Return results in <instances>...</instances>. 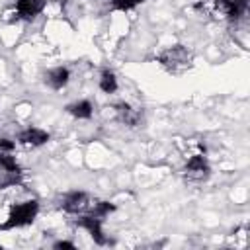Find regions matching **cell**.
Returning <instances> with one entry per match:
<instances>
[{"mask_svg":"<svg viewBox=\"0 0 250 250\" xmlns=\"http://www.w3.org/2000/svg\"><path fill=\"white\" fill-rule=\"evenodd\" d=\"M45 8V0H16V14L18 18L31 21L35 20Z\"/></svg>","mask_w":250,"mask_h":250,"instance_id":"obj_4","label":"cell"},{"mask_svg":"<svg viewBox=\"0 0 250 250\" xmlns=\"http://www.w3.org/2000/svg\"><path fill=\"white\" fill-rule=\"evenodd\" d=\"M55 248H57V250H61V248H70V250H74L76 246H74L72 242H66V240H59V242H55Z\"/></svg>","mask_w":250,"mask_h":250,"instance_id":"obj_17","label":"cell"},{"mask_svg":"<svg viewBox=\"0 0 250 250\" xmlns=\"http://www.w3.org/2000/svg\"><path fill=\"white\" fill-rule=\"evenodd\" d=\"M113 209H115V205H111L109 201H96V203L92 205V209H90V215H92V217L102 219V217L109 215Z\"/></svg>","mask_w":250,"mask_h":250,"instance_id":"obj_14","label":"cell"},{"mask_svg":"<svg viewBox=\"0 0 250 250\" xmlns=\"http://www.w3.org/2000/svg\"><path fill=\"white\" fill-rule=\"evenodd\" d=\"M100 88L105 92V94H113L117 90V78L111 70H104L102 76H100Z\"/></svg>","mask_w":250,"mask_h":250,"instance_id":"obj_12","label":"cell"},{"mask_svg":"<svg viewBox=\"0 0 250 250\" xmlns=\"http://www.w3.org/2000/svg\"><path fill=\"white\" fill-rule=\"evenodd\" d=\"M66 111L76 119H90L92 113H94V107L88 100H80V102H74V104L66 105Z\"/></svg>","mask_w":250,"mask_h":250,"instance_id":"obj_11","label":"cell"},{"mask_svg":"<svg viewBox=\"0 0 250 250\" xmlns=\"http://www.w3.org/2000/svg\"><path fill=\"white\" fill-rule=\"evenodd\" d=\"M88 207V193L84 191H70L62 197V209L68 213H80Z\"/></svg>","mask_w":250,"mask_h":250,"instance_id":"obj_8","label":"cell"},{"mask_svg":"<svg viewBox=\"0 0 250 250\" xmlns=\"http://www.w3.org/2000/svg\"><path fill=\"white\" fill-rule=\"evenodd\" d=\"M76 225H78V227H82V229H86V230H88V234L94 238V242H98V244H107V238L104 236V230H102V219L88 215V217L78 219V221H76Z\"/></svg>","mask_w":250,"mask_h":250,"instance_id":"obj_5","label":"cell"},{"mask_svg":"<svg viewBox=\"0 0 250 250\" xmlns=\"http://www.w3.org/2000/svg\"><path fill=\"white\" fill-rule=\"evenodd\" d=\"M141 2H145V0H111V6L115 10H131Z\"/></svg>","mask_w":250,"mask_h":250,"instance_id":"obj_15","label":"cell"},{"mask_svg":"<svg viewBox=\"0 0 250 250\" xmlns=\"http://www.w3.org/2000/svg\"><path fill=\"white\" fill-rule=\"evenodd\" d=\"M209 164L203 156H191L186 164V178L191 182H203L205 178H209Z\"/></svg>","mask_w":250,"mask_h":250,"instance_id":"obj_3","label":"cell"},{"mask_svg":"<svg viewBox=\"0 0 250 250\" xmlns=\"http://www.w3.org/2000/svg\"><path fill=\"white\" fill-rule=\"evenodd\" d=\"M18 141L25 146H41L49 141V133L37 127H27L18 135Z\"/></svg>","mask_w":250,"mask_h":250,"instance_id":"obj_6","label":"cell"},{"mask_svg":"<svg viewBox=\"0 0 250 250\" xmlns=\"http://www.w3.org/2000/svg\"><path fill=\"white\" fill-rule=\"evenodd\" d=\"M158 61H160V64H164L168 70L178 72V70H182V68L189 66L191 55L188 53V49H186V47H182V45H174V47H170V49L162 51V53L158 55Z\"/></svg>","mask_w":250,"mask_h":250,"instance_id":"obj_2","label":"cell"},{"mask_svg":"<svg viewBox=\"0 0 250 250\" xmlns=\"http://www.w3.org/2000/svg\"><path fill=\"white\" fill-rule=\"evenodd\" d=\"M0 170L10 174H20V166L14 160V156H10V152H0Z\"/></svg>","mask_w":250,"mask_h":250,"instance_id":"obj_13","label":"cell"},{"mask_svg":"<svg viewBox=\"0 0 250 250\" xmlns=\"http://www.w3.org/2000/svg\"><path fill=\"white\" fill-rule=\"evenodd\" d=\"M51 2H55V4H62V6H64V2H66V0H51Z\"/></svg>","mask_w":250,"mask_h":250,"instance_id":"obj_18","label":"cell"},{"mask_svg":"<svg viewBox=\"0 0 250 250\" xmlns=\"http://www.w3.org/2000/svg\"><path fill=\"white\" fill-rule=\"evenodd\" d=\"M14 143L10 139H0V152H12L14 150Z\"/></svg>","mask_w":250,"mask_h":250,"instance_id":"obj_16","label":"cell"},{"mask_svg":"<svg viewBox=\"0 0 250 250\" xmlns=\"http://www.w3.org/2000/svg\"><path fill=\"white\" fill-rule=\"evenodd\" d=\"M113 107H115L117 117H119V121H121L123 125H127V127H137V125L141 123V111L135 109V107H131L129 104L119 102V104H115Z\"/></svg>","mask_w":250,"mask_h":250,"instance_id":"obj_10","label":"cell"},{"mask_svg":"<svg viewBox=\"0 0 250 250\" xmlns=\"http://www.w3.org/2000/svg\"><path fill=\"white\" fill-rule=\"evenodd\" d=\"M68 80H70V70L64 68V66H55V68H51V70L45 72V82L53 90L64 88L68 84Z\"/></svg>","mask_w":250,"mask_h":250,"instance_id":"obj_7","label":"cell"},{"mask_svg":"<svg viewBox=\"0 0 250 250\" xmlns=\"http://www.w3.org/2000/svg\"><path fill=\"white\" fill-rule=\"evenodd\" d=\"M39 211V203L35 199H29V201H23V203H18L10 209V215H8V221L2 225V229H16V227H25V225H31L35 215Z\"/></svg>","mask_w":250,"mask_h":250,"instance_id":"obj_1","label":"cell"},{"mask_svg":"<svg viewBox=\"0 0 250 250\" xmlns=\"http://www.w3.org/2000/svg\"><path fill=\"white\" fill-rule=\"evenodd\" d=\"M217 6L225 10L229 20H240L248 10V0H217Z\"/></svg>","mask_w":250,"mask_h":250,"instance_id":"obj_9","label":"cell"}]
</instances>
